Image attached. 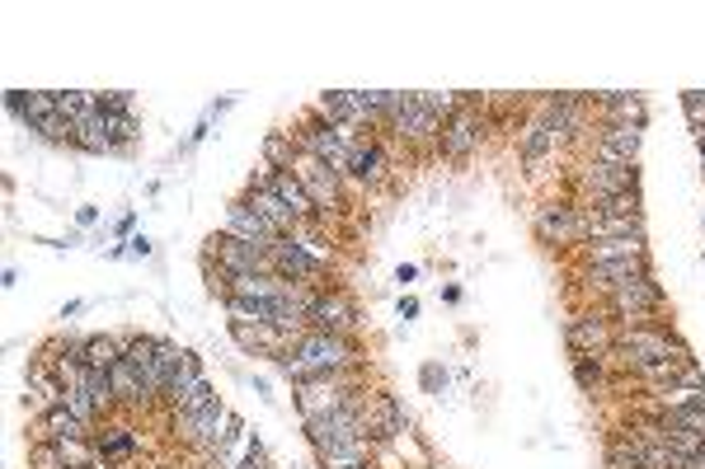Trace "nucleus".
Here are the masks:
<instances>
[{
    "mask_svg": "<svg viewBox=\"0 0 705 469\" xmlns=\"http://www.w3.org/2000/svg\"><path fill=\"white\" fill-rule=\"evenodd\" d=\"M28 469H70V465L56 442H34L28 446Z\"/></svg>",
    "mask_w": 705,
    "mask_h": 469,
    "instance_id": "nucleus-37",
    "label": "nucleus"
},
{
    "mask_svg": "<svg viewBox=\"0 0 705 469\" xmlns=\"http://www.w3.org/2000/svg\"><path fill=\"white\" fill-rule=\"evenodd\" d=\"M649 273V259H626V263H584V273H578V282L592 291H616L626 287V282L644 277Z\"/></svg>",
    "mask_w": 705,
    "mask_h": 469,
    "instance_id": "nucleus-19",
    "label": "nucleus"
},
{
    "mask_svg": "<svg viewBox=\"0 0 705 469\" xmlns=\"http://www.w3.org/2000/svg\"><path fill=\"white\" fill-rule=\"evenodd\" d=\"M306 329L352 338V329H358V305H352V296L338 291V287L316 291V301H310V315H306Z\"/></svg>",
    "mask_w": 705,
    "mask_h": 469,
    "instance_id": "nucleus-12",
    "label": "nucleus"
},
{
    "mask_svg": "<svg viewBox=\"0 0 705 469\" xmlns=\"http://www.w3.org/2000/svg\"><path fill=\"white\" fill-rule=\"evenodd\" d=\"M226 235H235V239H249V245H278V231L268 225L259 211H254L245 197H235L231 207H226Z\"/></svg>",
    "mask_w": 705,
    "mask_h": 469,
    "instance_id": "nucleus-18",
    "label": "nucleus"
},
{
    "mask_svg": "<svg viewBox=\"0 0 705 469\" xmlns=\"http://www.w3.org/2000/svg\"><path fill=\"white\" fill-rule=\"evenodd\" d=\"M536 235L541 245H588V207L584 203H550L536 211Z\"/></svg>",
    "mask_w": 705,
    "mask_h": 469,
    "instance_id": "nucleus-9",
    "label": "nucleus"
},
{
    "mask_svg": "<svg viewBox=\"0 0 705 469\" xmlns=\"http://www.w3.org/2000/svg\"><path fill=\"white\" fill-rule=\"evenodd\" d=\"M175 432H179V442L193 446L203 460H221L226 442L240 432V418L217 400V404L197 408V414H175Z\"/></svg>",
    "mask_w": 705,
    "mask_h": 469,
    "instance_id": "nucleus-1",
    "label": "nucleus"
},
{
    "mask_svg": "<svg viewBox=\"0 0 705 469\" xmlns=\"http://www.w3.org/2000/svg\"><path fill=\"white\" fill-rule=\"evenodd\" d=\"M640 146H644V127H634V122H602L592 160H602V165H640Z\"/></svg>",
    "mask_w": 705,
    "mask_h": 469,
    "instance_id": "nucleus-14",
    "label": "nucleus"
},
{
    "mask_svg": "<svg viewBox=\"0 0 705 469\" xmlns=\"http://www.w3.org/2000/svg\"><path fill=\"white\" fill-rule=\"evenodd\" d=\"M268 249H273V245H249V239H235L226 231L207 239V259H217V268L226 273V287H231V277L273 273V268H268Z\"/></svg>",
    "mask_w": 705,
    "mask_h": 469,
    "instance_id": "nucleus-7",
    "label": "nucleus"
},
{
    "mask_svg": "<svg viewBox=\"0 0 705 469\" xmlns=\"http://www.w3.org/2000/svg\"><path fill=\"white\" fill-rule=\"evenodd\" d=\"M292 160H296V141H292V132H268V136H264V165H268V169H292Z\"/></svg>",
    "mask_w": 705,
    "mask_h": 469,
    "instance_id": "nucleus-31",
    "label": "nucleus"
},
{
    "mask_svg": "<svg viewBox=\"0 0 705 469\" xmlns=\"http://www.w3.org/2000/svg\"><path fill=\"white\" fill-rule=\"evenodd\" d=\"M76 146H80V151H94V155L118 151V146H113V132H108V118H104V113H94V118L76 122Z\"/></svg>",
    "mask_w": 705,
    "mask_h": 469,
    "instance_id": "nucleus-27",
    "label": "nucleus"
},
{
    "mask_svg": "<svg viewBox=\"0 0 705 469\" xmlns=\"http://www.w3.org/2000/svg\"><path fill=\"white\" fill-rule=\"evenodd\" d=\"M268 188H273L282 203L292 207V217L302 221V225H316L320 221V211H316V203H310V193H306V183L292 174V169H273V179H268Z\"/></svg>",
    "mask_w": 705,
    "mask_h": 469,
    "instance_id": "nucleus-21",
    "label": "nucleus"
},
{
    "mask_svg": "<svg viewBox=\"0 0 705 469\" xmlns=\"http://www.w3.org/2000/svg\"><path fill=\"white\" fill-rule=\"evenodd\" d=\"M151 239L146 235H132V239H127V253H132V259H151Z\"/></svg>",
    "mask_w": 705,
    "mask_h": 469,
    "instance_id": "nucleus-43",
    "label": "nucleus"
},
{
    "mask_svg": "<svg viewBox=\"0 0 705 469\" xmlns=\"http://www.w3.org/2000/svg\"><path fill=\"white\" fill-rule=\"evenodd\" d=\"M155 352H161V338H155V334H132V338H127L123 357L132 366H146V362H155Z\"/></svg>",
    "mask_w": 705,
    "mask_h": 469,
    "instance_id": "nucleus-38",
    "label": "nucleus"
},
{
    "mask_svg": "<svg viewBox=\"0 0 705 469\" xmlns=\"http://www.w3.org/2000/svg\"><path fill=\"white\" fill-rule=\"evenodd\" d=\"M292 174L306 183V193H310V203H316L320 221H330V217H338V211H344V174H338V169H330L324 160H316V155H302V151H296Z\"/></svg>",
    "mask_w": 705,
    "mask_h": 469,
    "instance_id": "nucleus-5",
    "label": "nucleus"
},
{
    "mask_svg": "<svg viewBox=\"0 0 705 469\" xmlns=\"http://www.w3.org/2000/svg\"><path fill=\"white\" fill-rule=\"evenodd\" d=\"M70 414H76L80 422H90V428H99V418H104V408L94 404V394L85 390V386H76V390H66V400H62Z\"/></svg>",
    "mask_w": 705,
    "mask_h": 469,
    "instance_id": "nucleus-33",
    "label": "nucleus"
},
{
    "mask_svg": "<svg viewBox=\"0 0 705 469\" xmlns=\"http://www.w3.org/2000/svg\"><path fill=\"white\" fill-rule=\"evenodd\" d=\"M564 343H569L578 357H598V352L616 348V324L602 315V310H578V315L564 324Z\"/></svg>",
    "mask_w": 705,
    "mask_h": 469,
    "instance_id": "nucleus-11",
    "label": "nucleus"
},
{
    "mask_svg": "<svg viewBox=\"0 0 705 469\" xmlns=\"http://www.w3.org/2000/svg\"><path fill=\"white\" fill-rule=\"evenodd\" d=\"M268 268H273L278 277H287V282H302V287H316V291H324L320 282H324V273H330V268L310 259V253H306L302 245H296L292 235H287V239H278V245L268 249Z\"/></svg>",
    "mask_w": 705,
    "mask_h": 469,
    "instance_id": "nucleus-13",
    "label": "nucleus"
},
{
    "mask_svg": "<svg viewBox=\"0 0 705 469\" xmlns=\"http://www.w3.org/2000/svg\"><path fill=\"white\" fill-rule=\"evenodd\" d=\"M414 277H419V268H414V263H405L400 273H395V282H414Z\"/></svg>",
    "mask_w": 705,
    "mask_h": 469,
    "instance_id": "nucleus-45",
    "label": "nucleus"
},
{
    "mask_svg": "<svg viewBox=\"0 0 705 469\" xmlns=\"http://www.w3.org/2000/svg\"><path fill=\"white\" fill-rule=\"evenodd\" d=\"M691 136H696V146H701V155H705V132H691Z\"/></svg>",
    "mask_w": 705,
    "mask_h": 469,
    "instance_id": "nucleus-46",
    "label": "nucleus"
},
{
    "mask_svg": "<svg viewBox=\"0 0 705 469\" xmlns=\"http://www.w3.org/2000/svg\"><path fill=\"white\" fill-rule=\"evenodd\" d=\"M588 211H592V217H644V197L640 193H616V197L592 203Z\"/></svg>",
    "mask_w": 705,
    "mask_h": 469,
    "instance_id": "nucleus-32",
    "label": "nucleus"
},
{
    "mask_svg": "<svg viewBox=\"0 0 705 469\" xmlns=\"http://www.w3.org/2000/svg\"><path fill=\"white\" fill-rule=\"evenodd\" d=\"M479 141H485V99H479V108H475V99L465 94V104L443 122V141H437V151H443L447 160H471V155L479 151Z\"/></svg>",
    "mask_w": 705,
    "mask_h": 469,
    "instance_id": "nucleus-6",
    "label": "nucleus"
},
{
    "mask_svg": "<svg viewBox=\"0 0 705 469\" xmlns=\"http://www.w3.org/2000/svg\"><path fill=\"white\" fill-rule=\"evenodd\" d=\"M372 437H352V442H338L330 451H316L320 469H372Z\"/></svg>",
    "mask_w": 705,
    "mask_h": 469,
    "instance_id": "nucleus-25",
    "label": "nucleus"
},
{
    "mask_svg": "<svg viewBox=\"0 0 705 469\" xmlns=\"http://www.w3.org/2000/svg\"><path fill=\"white\" fill-rule=\"evenodd\" d=\"M578 193H584V207L602 203V197H616V193H640V165L588 160L584 169H578Z\"/></svg>",
    "mask_w": 705,
    "mask_h": 469,
    "instance_id": "nucleus-10",
    "label": "nucleus"
},
{
    "mask_svg": "<svg viewBox=\"0 0 705 469\" xmlns=\"http://www.w3.org/2000/svg\"><path fill=\"white\" fill-rule=\"evenodd\" d=\"M701 221H705V217H701Z\"/></svg>",
    "mask_w": 705,
    "mask_h": 469,
    "instance_id": "nucleus-49",
    "label": "nucleus"
},
{
    "mask_svg": "<svg viewBox=\"0 0 705 469\" xmlns=\"http://www.w3.org/2000/svg\"><path fill=\"white\" fill-rule=\"evenodd\" d=\"M663 310V287L654 282V273L626 282V287L606 291L602 315L606 320H626V324H654V315Z\"/></svg>",
    "mask_w": 705,
    "mask_h": 469,
    "instance_id": "nucleus-4",
    "label": "nucleus"
},
{
    "mask_svg": "<svg viewBox=\"0 0 705 469\" xmlns=\"http://www.w3.org/2000/svg\"><path fill=\"white\" fill-rule=\"evenodd\" d=\"M207 404H217V394H211V380L203 376V380H193L189 394L175 404V414H197V408H207Z\"/></svg>",
    "mask_w": 705,
    "mask_h": 469,
    "instance_id": "nucleus-39",
    "label": "nucleus"
},
{
    "mask_svg": "<svg viewBox=\"0 0 705 469\" xmlns=\"http://www.w3.org/2000/svg\"><path fill=\"white\" fill-rule=\"evenodd\" d=\"M52 118H62V108H56V94H24V104H20V122L28 127V132H38L42 122H52Z\"/></svg>",
    "mask_w": 705,
    "mask_h": 469,
    "instance_id": "nucleus-28",
    "label": "nucleus"
},
{
    "mask_svg": "<svg viewBox=\"0 0 705 469\" xmlns=\"http://www.w3.org/2000/svg\"><path fill=\"white\" fill-rule=\"evenodd\" d=\"M400 315H405V320L419 315V301H414V296H405V301H400Z\"/></svg>",
    "mask_w": 705,
    "mask_h": 469,
    "instance_id": "nucleus-44",
    "label": "nucleus"
},
{
    "mask_svg": "<svg viewBox=\"0 0 705 469\" xmlns=\"http://www.w3.org/2000/svg\"><path fill=\"white\" fill-rule=\"evenodd\" d=\"M362 418H367V432H372V442H400L405 428H409L400 400H395V394H386V390L367 394V400H362Z\"/></svg>",
    "mask_w": 705,
    "mask_h": 469,
    "instance_id": "nucleus-15",
    "label": "nucleus"
},
{
    "mask_svg": "<svg viewBox=\"0 0 705 469\" xmlns=\"http://www.w3.org/2000/svg\"><path fill=\"white\" fill-rule=\"evenodd\" d=\"M99 113H108V118H118V113H132V94H99Z\"/></svg>",
    "mask_w": 705,
    "mask_h": 469,
    "instance_id": "nucleus-42",
    "label": "nucleus"
},
{
    "mask_svg": "<svg viewBox=\"0 0 705 469\" xmlns=\"http://www.w3.org/2000/svg\"><path fill=\"white\" fill-rule=\"evenodd\" d=\"M245 203H249L254 211H259V217H264L268 225H273V231H278L282 239H287V235H296V231H302V221H296V217H292V207H287V203H282V197H278L273 188H245Z\"/></svg>",
    "mask_w": 705,
    "mask_h": 469,
    "instance_id": "nucleus-22",
    "label": "nucleus"
},
{
    "mask_svg": "<svg viewBox=\"0 0 705 469\" xmlns=\"http://www.w3.org/2000/svg\"><path fill=\"white\" fill-rule=\"evenodd\" d=\"M104 118H108V113H104ZM108 132H113V146H132L141 127H137L132 113H118V118H108Z\"/></svg>",
    "mask_w": 705,
    "mask_h": 469,
    "instance_id": "nucleus-40",
    "label": "nucleus"
},
{
    "mask_svg": "<svg viewBox=\"0 0 705 469\" xmlns=\"http://www.w3.org/2000/svg\"><path fill=\"white\" fill-rule=\"evenodd\" d=\"M94 451H99V465H127L141 451V442H137V432L127 428V422H108L104 432H94Z\"/></svg>",
    "mask_w": 705,
    "mask_h": 469,
    "instance_id": "nucleus-20",
    "label": "nucleus"
},
{
    "mask_svg": "<svg viewBox=\"0 0 705 469\" xmlns=\"http://www.w3.org/2000/svg\"><path fill=\"white\" fill-rule=\"evenodd\" d=\"M390 127H395V136H400L405 146H437V141H443V118L423 108L419 99H414V104H409Z\"/></svg>",
    "mask_w": 705,
    "mask_h": 469,
    "instance_id": "nucleus-17",
    "label": "nucleus"
},
{
    "mask_svg": "<svg viewBox=\"0 0 705 469\" xmlns=\"http://www.w3.org/2000/svg\"><path fill=\"white\" fill-rule=\"evenodd\" d=\"M362 400L367 394H358L352 404L344 408H334V414H320V418H306L302 428H306V442L316 446V451H330L338 442H352V437H372L367 432V418H362Z\"/></svg>",
    "mask_w": 705,
    "mask_h": 469,
    "instance_id": "nucleus-8",
    "label": "nucleus"
},
{
    "mask_svg": "<svg viewBox=\"0 0 705 469\" xmlns=\"http://www.w3.org/2000/svg\"><path fill=\"white\" fill-rule=\"evenodd\" d=\"M292 352L310 366V376H334V372H352L362 357H358V343L344 334H320V329H306L292 338Z\"/></svg>",
    "mask_w": 705,
    "mask_h": 469,
    "instance_id": "nucleus-3",
    "label": "nucleus"
},
{
    "mask_svg": "<svg viewBox=\"0 0 705 469\" xmlns=\"http://www.w3.org/2000/svg\"><path fill=\"white\" fill-rule=\"evenodd\" d=\"M682 113H687V122H691V132H705V94H701V90H691V94H682Z\"/></svg>",
    "mask_w": 705,
    "mask_h": 469,
    "instance_id": "nucleus-41",
    "label": "nucleus"
},
{
    "mask_svg": "<svg viewBox=\"0 0 705 469\" xmlns=\"http://www.w3.org/2000/svg\"><path fill=\"white\" fill-rule=\"evenodd\" d=\"M701 174H705V155H701Z\"/></svg>",
    "mask_w": 705,
    "mask_h": 469,
    "instance_id": "nucleus-47",
    "label": "nucleus"
},
{
    "mask_svg": "<svg viewBox=\"0 0 705 469\" xmlns=\"http://www.w3.org/2000/svg\"><path fill=\"white\" fill-rule=\"evenodd\" d=\"M193 380H203V362H197V357H193V352H183V362L175 366V376H169V390H165V404H169V408H175V404L183 400V394H189V386H193Z\"/></svg>",
    "mask_w": 705,
    "mask_h": 469,
    "instance_id": "nucleus-29",
    "label": "nucleus"
},
{
    "mask_svg": "<svg viewBox=\"0 0 705 469\" xmlns=\"http://www.w3.org/2000/svg\"><path fill=\"white\" fill-rule=\"evenodd\" d=\"M606 469H644L640 446H634L630 437H616V442L606 446Z\"/></svg>",
    "mask_w": 705,
    "mask_h": 469,
    "instance_id": "nucleus-35",
    "label": "nucleus"
},
{
    "mask_svg": "<svg viewBox=\"0 0 705 469\" xmlns=\"http://www.w3.org/2000/svg\"><path fill=\"white\" fill-rule=\"evenodd\" d=\"M584 263H626V259H649V249H644V239H626V235H616V239H588L584 249Z\"/></svg>",
    "mask_w": 705,
    "mask_h": 469,
    "instance_id": "nucleus-24",
    "label": "nucleus"
},
{
    "mask_svg": "<svg viewBox=\"0 0 705 469\" xmlns=\"http://www.w3.org/2000/svg\"><path fill=\"white\" fill-rule=\"evenodd\" d=\"M231 338L254 357H282L292 352V334L278 329V324H231Z\"/></svg>",
    "mask_w": 705,
    "mask_h": 469,
    "instance_id": "nucleus-16",
    "label": "nucleus"
},
{
    "mask_svg": "<svg viewBox=\"0 0 705 469\" xmlns=\"http://www.w3.org/2000/svg\"><path fill=\"white\" fill-rule=\"evenodd\" d=\"M574 380L584 390H602V380H606V352H598V357H578L574 362Z\"/></svg>",
    "mask_w": 705,
    "mask_h": 469,
    "instance_id": "nucleus-34",
    "label": "nucleus"
},
{
    "mask_svg": "<svg viewBox=\"0 0 705 469\" xmlns=\"http://www.w3.org/2000/svg\"><path fill=\"white\" fill-rule=\"evenodd\" d=\"M701 460H705V446H701Z\"/></svg>",
    "mask_w": 705,
    "mask_h": 469,
    "instance_id": "nucleus-48",
    "label": "nucleus"
},
{
    "mask_svg": "<svg viewBox=\"0 0 705 469\" xmlns=\"http://www.w3.org/2000/svg\"><path fill=\"white\" fill-rule=\"evenodd\" d=\"M362 390V376L358 366L352 372H334V376H316V380H302V386H292V400L302 408V422L306 418H320V414H334V408L352 404Z\"/></svg>",
    "mask_w": 705,
    "mask_h": 469,
    "instance_id": "nucleus-2",
    "label": "nucleus"
},
{
    "mask_svg": "<svg viewBox=\"0 0 705 469\" xmlns=\"http://www.w3.org/2000/svg\"><path fill=\"white\" fill-rule=\"evenodd\" d=\"M85 390L94 394V404L104 408V418L118 408V394H113V376L108 372H90V376H85Z\"/></svg>",
    "mask_w": 705,
    "mask_h": 469,
    "instance_id": "nucleus-36",
    "label": "nucleus"
},
{
    "mask_svg": "<svg viewBox=\"0 0 705 469\" xmlns=\"http://www.w3.org/2000/svg\"><path fill=\"white\" fill-rule=\"evenodd\" d=\"M644 99L640 94H620V90H612V94H602L598 99V118L602 122H634V127H644Z\"/></svg>",
    "mask_w": 705,
    "mask_h": 469,
    "instance_id": "nucleus-26",
    "label": "nucleus"
},
{
    "mask_svg": "<svg viewBox=\"0 0 705 469\" xmlns=\"http://www.w3.org/2000/svg\"><path fill=\"white\" fill-rule=\"evenodd\" d=\"M56 108H62L66 122H85V118H94V113H99V94L66 90V94H56Z\"/></svg>",
    "mask_w": 705,
    "mask_h": 469,
    "instance_id": "nucleus-30",
    "label": "nucleus"
},
{
    "mask_svg": "<svg viewBox=\"0 0 705 469\" xmlns=\"http://www.w3.org/2000/svg\"><path fill=\"white\" fill-rule=\"evenodd\" d=\"M348 179H358V183H381L386 179V151H381V141L362 136L358 146L348 151Z\"/></svg>",
    "mask_w": 705,
    "mask_h": 469,
    "instance_id": "nucleus-23",
    "label": "nucleus"
}]
</instances>
